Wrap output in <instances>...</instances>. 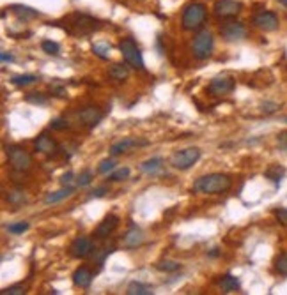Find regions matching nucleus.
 <instances>
[{
	"label": "nucleus",
	"mask_w": 287,
	"mask_h": 295,
	"mask_svg": "<svg viewBox=\"0 0 287 295\" xmlns=\"http://www.w3.org/2000/svg\"><path fill=\"white\" fill-rule=\"evenodd\" d=\"M232 187V179L225 173H207L193 182L191 189L199 194H222Z\"/></svg>",
	"instance_id": "f257e3e1"
},
{
	"label": "nucleus",
	"mask_w": 287,
	"mask_h": 295,
	"mask_svg": "<svg viewBox=\"0 0 287 295\" xmlns=\"http://www.w3.org/2000/svg\"><path fill=\"white\" fill-rule=\"evenodd\" d=\"M64 22H66V25H64L66 32H69L71 35H78V37H80V35L94 34V32H98L103 27V22L96 19L94 16L80 14V13H75V14L67 16Z\"/></svg>",
	"instance_id": "f03ea898"
},
{
	"label": "nucleus",
	"mask_w": 287,
	"mask_h": 295,
	"mask_svg": "<svg viewBox=\"0 0 287 295\" xmlns=\"http://www.w3.org/2000/svg\"><path fill=\"white\" fill-rule=\"evenodd\" d=\"M207 19V7L201 2H193L185 7L181 16V25L185 30H201Z\"/></svg>",
	"instance_id": "7ed1b4c3"
},
{
	"label": "nucleus",
	"mask_w": 287,
	"mask_h": 295,
	"mask_svg": "<svg viewBox=\"0 0 287 295\" xmlns=\"http://www.w3.org/2000/svg\"><path fill=\"white\" fill-rule=\"evenodd\" d=\"M214 48V37L207 29H201L197 32V35L193 37L191 43V53L197 61H206L213 55Z\"/></svg>",
	"instance_id": "20e7f679"
},
{
	"label": "nucleus",
	"mask_w": 287,
	"mask_h": 295,
	"mask_svg": "<svg viewBox=\"0 0 287 295\" xmlns=\"http://www.w3.org/2000/svg\"><path fill=\"white\" fill-rule=\"evenodd\" d=\"M119 50H121V55L124 58V62L133 69H146V64H144V57L142 51L138 48L137 41L133 37H124L121 43H119Z\"/></svg>",
	"instance_id": "39448f33"
},
{
	"label": "nucleus",
	"mask_w": 287,
	"mask_h": 295,
	"mask_svg": "<svg viewBox=\"0 0 287 295\" xmlns=\"http://www.w3.org/2000/svg\"><path fill=\"white\" fill-rule=\"evenodd\" d=\"M7 161H9L11 168L18 173H27L32 168V155L27 152L23 147L20 145H9L6 147Z\"/></svg>",
	"instance_id": "423d86ee"
},
{
	"label": "nucleus",
	"mask_w": 287,
	"mask_h": 295,
	"mask_svg": "<svg viewBox=\"0 0 287 295\" xmlns=\"http://www.w3.org/2000/svg\"><path fill=\"white\" fill-rule=\"evenodd\" d=\"M199 159H201V149L199 147H186V149H181L170 155V165L175 170L185 171L190 170Z\"/></svg>",
	"instance_id": "0eeeda50"
},
{
	"label": "nucleus",
	"mask_w": 287,
	"mask_h": 295,
	"mask_svg": "<svg viewBox=\"0 0 287 295\" xmlns=\"http://www.w3.org/2000/svg\"><path fill=\"white\" fill-rule=\"evenodd\" d=\"M241 2H236V0H217L213 13L218 19H232L241 13Z\"/></svg>",
	"instance_id": "6e6552de"
},
{
	"label": "nucleus",
	"mask_w": 287,
	"mask_h": 295,
	"mask_svg": "<svg viewBox=\"0 0 287 295\" xmlns=\"http://www.w3.org/2000/svg\"><path fill=\"white\" fill-rule=\"evenodd\" d=\"M220 34L225 41H241L246 37V27L236 19H227L220 25Z\"/></svg>",
	"instance_id": "1a4fd4ad"
},
{
	"label": "nucleus",
	"mask_w": 287,
	"mask_h": 295,
	"mask_svg": "<svg viewBox=\"0 0 287 295\" xmlns=\"http://www.w3.org/2000/svg\"><path fill=\"white\" fill-rule=\"evenodd\" d=\"M234 89H236V82L230 76H217L207 85V92H209V95H214V97L230 94Z\"/></svg>",
	"instance_id": "9d476101"
},
{
	"label": "nucleus",
	"mask_w": 287,
	"mask_h": 295,
	"mask_svg": "<svg viewBox=\"0 0 287 295\" xmlns=\"http://www.w3.org/2000/svg\"><path fill=\"white\" fill-rule=\"evenodd\" d=\"M103 117H105L103 110L98 108V106H94V105L83 106V108L78 111V119L82 121V124L87 126L89 129H93V127L98 126L99 122L103 121Z\"/></svg>",
	"instance_id": "9b49d317"
},
{
	"label": "nucleus",
	"mask_w": 287,
	"mask_h": 295,
	"mask_svg": "<svg viewBox=\"0 0 287 295\" xmlns=\"http://www.w3.org/2000/svg\"><path fill=\"white\" fill-rule=\"evenodd\" d=\"M94 249V242L91 237H77L69 246V253L73 258H87L93 254Z\"/></svg>",
	"instance_id": "f8f14e48"
},
{
	"label": "nucleus",
	"mask_w": 287,
	"mask_h": 295,
	"mask_svg": "<svg viewBox=\"0 0 287 295\" xmlns=\"http://www.w3.org/2000/svg\"><path fill=\"white\" fill-rule=\"evenodd\" d=\"M252 23L257 29L264 30V32H273L278 29V16L275 13H271V11H262V13L255 14Z\"/></svg>",
	"instance_id": "ddd939ff"
},
{
	"label": "nucleus",
	"mask_w": 287,
	"mask_h": 295,
	"mask_svg": "<svg viewBox=\"0 0 287 295\" xmlns=\"http://www.w3.org/2000/svg\"><path fill=\"white\" fill-rule=\"evenodd\" d=\"M34 147L38 152L45 154L48 158H53V155H57V152H59V143L46 133H41L38 138H35Z\"/></svg>",
	"instance_id": "4468645a"
},
{
	"label": "nucleus",
	"mask_w": 287,
	"mask_h": 295,
	"mask_svg": "<svg viewBox=\"0 0 287 295\" xmlns=\"http://www.w3.org/2000/svg\"><path fill=\"white\" fill-rule=\"evenodd\" d=\"M149 145V142L147 140H138V138H122V140L112 143L110 147V155H121V154H126L130 152L131 149H135V147H146Z\"/></svg>",
	"instance_id": "2eb2a0df"
},
{
	"label": "nucleus",
	"mask_w": 287,
	"mask_h": 295,
	"mask_svg": "<svg viewBox=\"0 0 287 295\" xmlns=\"http://www.w3.org/2000/svg\"><path fill=\"white\" fill-rule=\"evenodd\" d=\"M117 226H119V216H115V214H109V216L99 223L98 228L94 230V237L96 239H106L109 235H112L115 230H117Z\"/></svg>",
	"instance_id": "dca6fc26"
},
{
	"label": "nucleus",
	"mask_w": 287,
	"mask_h": 295,
	"mask_svg": "<svg viewBox=\"0 0 287 295\" xmlns=\"http://www.w3.org/2000/svg\"><path fill=\"white\" fill-rule=\"evenodd\" d=\"M93 280H94V274L89 267H78L73 272V283L78 288H89V286L93 285Z\"/></svg>",
	"instance_id": "f3484780"
},
{
	"label": "nucleus",
	"mask_w": 287,
	"mask_h": 295,
	"mask_svg": "<svg viewBox=\"0 0 287 295\" xmlns=\"http://www.w3.org/2000/svg\"><path fill=\"white\" fill-rule=\"evenodd\" d=\"M144 242V232L138 226H131L130 230L124 233V237H122V244L126 246V248L133 249V248H138Z\"/></svg>",
	"instance_id": "a211bd4d"
},
{
	"label": "nucleus",
	"mask_w": 287,
	"mask_h": 295,
	"mask_svg": "<svg viewBox=\"0 0 287 295\" xmlns=\"http://www.w3.org/2000/svg\"><path fill=\"white\" fill-rule=\"evenodd\" d=\"M163 165H165V161L162 158H151L140 165V171L149 175V177H156V175H159V171L163 170Z\"/></svg>",
	"instance_id": "6ab92c4d"
},
{
	"label": "nucleus",
	"mask_w": 287,
	"mask_h": 295,
	"mask_svg": "<svg viewBox=\"0 0 287 295\" xmlns=\"http://www.w3.org/2000/svg\"><path fill=\"white\" fill-rule=\"evenodd\" d=\"M73 194H75V187H62V189L53 191V193H48L45 196V203L46 205H53V203L67 200V198L73 196Z\"/></svg>",
	"instance_id": "aec40b11"
},
{
	"label": "nucleus",
	"mask_w": 287,
	"mask_h": 295,
	"mask_svg": "<svg viewBox=\"0 0 287 295\" xmlns=\"http://www.w3.org/2000/svg\"><path fill=\"white\" fill-rule=\"evenodd\" d=\"M218 286H220V290L223 293H230V292H236L239 290V280L236 276H232V274H225V276L220 278V281H218Z\"/></svg>",
	"instance_id": "412c9836"
},
{
	"label": "nucleus",
	"mask_w": 287,
	"mask_h": 295,
	"mask_svg": "<svg viewBox=\"0 0 287 295\" xmlns=\"http://www.w3.org/2000/svg\"><path fill=\"white\" fill-rule=\"evenodd\" d=\"M109 76L115 82H124V80L130 76V66L124 64H114V66L109 69Z\"/></svg>",
	"instance_id": "4be33fe9"
},
{
	"label": "nucleus",
	"mask_w": 287,
	"mask_h": 295,
	"mask_svg": "<svg viewBox=\"0 0 287 295\" xmlns=\"http://www.w3.org/2000/svg\"><path fill=\"white\" fill-rule=\"evenodd\" d=\"M11 11H13L20 19H30V18H38V16H41L39 11L32 9V7H29V6H20V4L11 6Z\"/></svg>",
	"instance_id": "5701e85b"
},
{
	"label": "nucleus",
	"mask_w": 287,
	"mask_h": 295,
	"mask_svg": "<svg viewBox=\"0 0 287 295\" xmlns=\"http://www.w3.org/2000/svg\"><path fill=\"white\" fill-rule=\"evenodd\" d=\"M284 175H285V170L282 168L280 165H271L268 170L264 171V177L266 179H270L271 182H273L275 186H280V182H282V179H284Z\"/></svg>",
	"instance_id": "b1692460"
},
{
	"label": "nucleus",
	"mask_w": 287,
	"mask_h": 295,
	"mask_svg": "<svg viewBox=\"0 0 287 295\" xmlns=\"http://www.w3.org/2000/svg\"><path fill=\"white\" fill-rule=\"evenodd\" d=\"M128 295H151L153 293V288L147 285H144L140 281H131L126 288Z\"/></svg>",
	"instance_id": "393cba45"
},
{
	"label": "nucleus",
	"mask_w": 287,
	"mask_h": 295,
	"mask_svg": "<svg viewBox=\"0 0 287 295\" xmlns=\"http://www.w3.org/2000/svg\"><path fill=\"white\" fill-rule=\"evenodd\" d=\"M11 82H13V85L27 87V85H32V83L38 82V76H35V74H18V76L11 78Z\"/></svg>",
	"instance_id": "a878e982"
},
{
	"label": "nucleus",
	"mask_w": 287,
	"mask_h": 295,
	"mask_svg": "<svg viewBox=\"0 0 287 295\" xmlns=\"http://www.w3.org/2000/svg\"><path fill=\"white\" fill-rule=\"evenodd\" d=\"M131 170L128 166H122V168H117L114 170L112 173H109V182H121V181H126L130 177Z\"/></svg>",
	"instance_id": "bb28decb"
},
{
	"label": "nucleus",
	"mask_w": 287,
	"mask_h": 295,
	"mask_svg": "<svg viewBox=\"0 0 287 295\" xmlns=\"http://www.w3.org/2000/svg\"><path fill=\"white\" fill-rule=\"evenodd\" d=\"M25 101L30 103V105L45 106V105H48V95L43 92H29L25 95Z\"/></svg>",
	"instance_id": "cd10ccee"
},
{
	"label": "nucleus",
	"mask_w": 287,
	"mask_h": 295,
	"mask_svg": "<svg viewBox=\"0 0 287 295\" xmlns=\"http://www.w3.org/2000/svg\"><path fill=\"white\" fill-rule=\"evenodd\" d=\"M93 51L96 57L106 61L110 57V45H106V43H96V45H93Z\"/></svg>",
	"instance_id": "c85d7f7f"
},
{
	"label": "nucleus",
	"mask_w": 287,
	"mask_h": 295,
	"mask_svg": "<svg viewBox=\"0 0 287 295\" xmlns=\"http://www.w3.org/2000/svg\"><path fill=\"white\" fill-rule=\"evenodd\" d=\"M93 179H94V173H93V170H83V171H80V175L77 177V186L80 187H87L93 182Z\"/></svg>",
	"instance_id": "c756f323"
},
{
	"label": "nucleus",
	"mask_w": 287,
	"mask_h": 295,
	"mask_svg": "<svg viewBox=\"0 0 287 295\" xmlns=\"http://www.w3.org/2000/svg\"><path fill=\"white\" fill-rule=\"evenodd\" d=\"M41 48H43V51H45V53L53 55V57H57L59 51H61V46H59L55 41H50V39H45V41L41 43Z\"/></svg>",
	"instance_id": "7c9ffc66"
},
{
	"label": "nucleus",
	"mask_w": 287,
	"mask_h": 295,
	"mask_svg": "<svg viewBox=\"0 0 287 295\" xmlns=\"http://www.w3.org/2000/svg\"><path fill=\"white\" fill-rule=\"evenodd\" d=\"M29 223L27 221H18V223H11V225H7V232L13 233V235H20L23 232H27L29 230Z\"/></svg>",
	"instance_id": "2f4dec72"
},
{
	"label": "nucleus",
	"mask_w": 287,
	"mask_h": 295,
	"mask_svg": "<svg viewBox=\"0 0 287 295\" xmlns=\"http://www.w3.org/2000/svg\"><path fill=\"white\" fill-rule=\"evenodd\" d=\"M115 165H117V163H115L112 158L103 159V161L99 163V166H98V171H99V173H103V175H109L115 170Z\"/></svg>",
	"instance_id": "473e14b6"
},
{
	"label": "nucleus",
	"mask_w": 287,
	"mask_h": 295,
	"mask_svg": "<svg viewBox=\"0 0 287 295\" xmlns=\"http://www.w3.org/2000/svg\"><path fill=\"white\" fill-rule=\"evenodd\" d=\"M156 267L159 270H163V272H175V270L181 269V264H177V262H174V260H163V262H159Z\"/></svg>",
	"instance_id": "72a5a7b5"
},
{
	"label": "nucleus",
	"mask_w": 287,
	"mask_h": 295,
	"mask_svg": "<svg viewBox=\"0 0 287 295\" xmlns=\"http://www.w3.org/2000/svg\"><path fill=\"white\" fill-rule=\"evenodd\" d=\"M6 200L11 203V205H22L23 202H25V194H23V191H11V193H7Z\"/></svg>",
	"instance_id": "f704fd0d"
},
{
	"label": "nucleus",
	"mask_w": 287,
	"mask_h": 295,
	"mask_svg": "<svg viewBox=\"0 0 287 295\" xmlns=\"http://www.w3.org/2000/svg\"><path fill=\"white\" fill-rule=\"evenodd\" d=\"M114 251V248H109V249H94L93 251V257H94V260H96V264L98 265H103L105 264V260H106V257Z\"/></svg>",
	"instance_id": "c9c22d12"
},
{
	"label": "nucleus",
	"mask_w": 287,
	"mask_h": 295,
	"mask_svg": "<svg viewBox=\"0 0 287 295\" xmlns=\"http://www.w3.org/2000/svg\"><path fill=\"white\" fill-rule=\"evenodd\" d=\"M275 269H277L278 274H282V276H287V253L280 254V257L275 260Z\"/></svg>",
	"instance_id": "e433bc0d"
},
{
	"label": "nucleus",
	"mask_w": 287,
	"mask_h": 295,
	"mask_svg": "<svg viewBox=\"0 0 287 295\" xmlns=\"http://www.w3.org/2000/svg\"><path fill=\"white\" fill-rule=\"evenodd\" d=\"M50 94L51 95H55V97H67V90H66V87H62L59 82H55L53 85H50Z\"/></svg>",
	"instance_id": "4c0bfd02"
},
{
	"label": "nucleus",
	"mask_w": 287,
	"mask_h": 295,
	"mask_svg": "<svg viewBox=\"0 0 287 295\" xmlns=\"http://www.w3.org/2000/svg\"><path fill=\"white\" fill-rule=\"evenodd\" d=\"M50 127H51V129H55V131H64V129H69V122H67L66 119H62V117H57V119H53V121L50 122Z\"/></svg>",
	"instance_id": "58836bf2"
},
{
	"label": "nucleus",
	"mask_w": 287,
	"mask_h": 295,
	"mask_svg": "<svg viewBox=\"0 0 287 295\" xmlns=\"http://www.w3.org/2000/svg\"><path fill=\"white\" fill-rule=\"evenodd\" d=\"M0 293H2V295H23V293H25V286H23V285H13V286H9V288H4Z\"/></svg>",
	"instance_id": "ea45409f"
},
{
	"label": "nucleus",
	"mask_w": 287,
	"mask_h": 295,
	"mask_svg": "<svg viewBox=\"0 0 287 295\" xmlns=\"http://www.w3.org/2000/svg\"><path fill=\"white\" fill-rule=\"evenodd\" d=\"M275 218H277V221L280 223L282 226H285L287 228V209H284V207H278V209L273 210Z\"/></svg>",
	"instance_id": "a19ab883"
},
{
	"label": "nucleus",
	"mask_w": 287,
	"mask_h": 295,
	"mask_svg": "<svg viewBox=\"0 0 287 295\" xmlns=\"http://www.w3.org/2000/svg\"><path fill=\"white\" fill-rule=\"evenodd\" d=\"M61 186L62 187H75V173L73 171H66L61 177Z\"/></svg>",
	"instance_id": "79ce46f5"
},
{
	"label": "nucleus",
	"mask_w": 287,
	"mask_h": 295,
	"mask_svg": "<svg viewBox=\"0 0 287 295\" xmlns=\"http://www.w3.org/2000/svg\"><path fill=\"white\" fill-rule=\"evenodd\" d=\"M109 187L106 186H101V187H96V189L91 191V194H89V198H103L106 193H109Z\"/></svg>",
	"instance_id": "37998d69"
},
{
	"label": "nucleus",
	"mask_w": 287,
	"mask_h": 295,
	"mask_svg": "<svg viewBox=\"0 0 287 295\" xmlns=\"http://www.w3.org/2000/svg\"><path fill=\"white\" fill-rule=\"evenodd\" d=\"M261 110L264 111V113H275V111L278 110V105L277 103H262Z\"/></svg>",
	"instance_id": "c03bdc74"
},
{
	"label": "nucleus",
	"mask_w": 287,
	"mask_h": 295,
	"mask_svg": "<svg viewBox=\"0 0 287 295\" xmlns=\"http://www.w3.org/2000/svg\"><path fill=\"white\" fill-rule=\"evenodd\" d=\"M278 147H280L282 150H285V152H287V133L278 134Z\"/></svg>",
	"instance_id": "a18cd8bd"
},
{
	"label": "nucleus",
	"mask_w": 287,
	"mask_h": 295,
	"mask_svg": "<svg viewBox=\"0 0 287 295\" xmlns=\"http://www.w3.org/2000/svg\"><path fill=\"white\" fill-rule=\"evenodd\" d=\"M0 58H2V62L6 64V62H13L14 61V57L11 53H7V51H2V53H0Z\"/></svg>",
	"instance_id": "49530a36"
},
{
	"label": "nucleus",
	"mask_w": 287,
	"mask_h": 295,
	"mask_svg": "<svg viewBox=\"0 0 287 295\" xmlns=\"http://www.w3.org/2000/svg\"><path fill=\"white\" fill-rule=\"evenodd\" d=\"M218 254H220V249H218V248H213V249L209 251V257L211 258H217Z\"/></svg>",
	"instance_id": "de8ad7c7"
},
{
	"label": "nucleus",
	"mask_w": 287,
	"mask_h": 295,
	"mask_svg": "<svg viewBox=\"0 0 287 295\" xmlns=\"http://www.w3.org/2000/svg\"><path fill=\"white\" fill-rule=\"evenodd\" d=\"M278 2H280L282 6H285V7H287V0H278Z\"/></svg>",
	"instance_id": "09e8293b"
},
{
	"label": "nucleus",
	"mask_w": 287,
	"mask_h": 295,
	"mask_svg": "<svg viewBox=\"0 0 287 295\" xmlns=\"http://www.w3.org/2000/svg\"><path fill=\"white\" fill-rule=\"evenodd\" d=\"M284 122H285V124H287V117H285V121H284Z\"/></svg>",
	"instance_id": "8fccbe9b"
}]
</instances>
